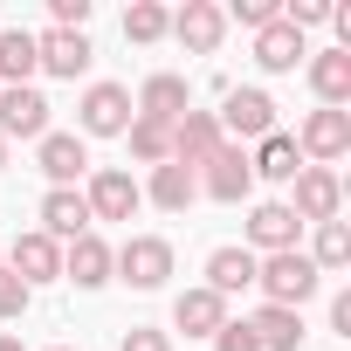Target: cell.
<instances>
[{"instance_id":"32","label":"cell","mask_w":351,"mask_h":351,"mask_svg":"<svg viewBox=\"0 0 351 351\" xmlns=\"http://www.w3.org/2000/svg\"><path fill=\"white\" fill-rule=\"evenodd\" d=\"M214 351H262V344H255V330H248V317H228V324L214 330Z\"/></svg>"},{"instance_id":"15","label":"cell","mask_w":351,"mask_h":351,"mask_svg":"<svg viewBox=\"0 0 351 351\" xmlns=\"http://www.w3.org/2000/svg\"><path fill=\"white\" fill-rule=\"evenodd\" d=\"M296 234H303V221L289 214V200H262L248 214V255H282V248H296Z\"/></svg>"},{"instance_id":"31","label":"cell","mask_w":351,"mask_h":351,"mask_svg":"<svg viewBox=\"0 0 351 351\" xmlns=\"http://www.w3.org/2000/svg\"><path fill=\"white\" fill-rule=\"evenodd\" d=\"M221 14H234L241 28H269V21L282 14V0H234V8H221Z\"/></svg>"},{"instance_id":"4","label":"cell","mask_w":351,"mask_h":351,"mask_svg":"<svg viewBox=\"0 0 351 351\" xmlns=\"http://www.w3.org/2000/svg\"><path fill=\"white\" fill-rule=\"evenodd\" d=\"M131 90L124 83H90L83 90V104H76V124H83V138H124L131 131Z\"/></svg>"},{"instance_id":"9","label":"cell","mask_w":351,"mask_h":351,"mask_svg":"<svg viewBox=\"0 0 351 351\" xmlns=\"http://www.w3.org/2000/svg\"><path fill=\"white\" fill-rule=\"evenodd\" d=\"M200 193L221 200V207H241V200L255 193V172H248V152H241V145H221V152L200 165Z\"/></svg>"},{"instance_id":"38","label":"cell","mask_w":351,"mask_h":351,"mask_svg":"<svg viewBox=\"0 0 351 351\" xmlns=\"http://www.w3.org/2000/svg\"><path fill=\"white\" fill-rule=\"evenodd\" d=\"M56 351H69V344H56Z\"/></svg>"},{"instance_id":"21","label":"cell","mask_w":351,"mask_h":351,"mask_svg":"<svg viewBox=\"0 0 351 351\" xmlns=\"http://www.w3.org/2000/svg\"><path fill=\"white\" fill-rule=\"evenodd\" d=\"M152 207H165V214H186L193 207V193H200V172H186V165H152V186H138Z\"/></svg>"},{"instance_id":"26","label":"cell","mask_w":351,"mask_h":351,"mask_svg":"<svg viewBox=\"0 0 351 351\" xmlns=\"http://www.w3.org/2000/svg\"><path fill=\"white\" fill-rule=\"evenodd\" d=\"M35 76V28H0V90Z\"/></svg>"},{"instance_id":"2","label":"cell","mask_w":351,"mask_h":351,"mask_svg":"<svg viewBox=\"0 0 351 351\" xmlns=\"http://www.w3.org/2000/svg\"><path fill=\"white\" fill-rule=\"evenodd\" d=\"M110 276L131 282V289H165V276H172V241L131 234L124 248H110Z\"/></svg>"},{"instance_id":"1","label":"cell","mask_w":351,"mask_h":351,"mask_svg":"<svg viewBox=\"0 0 351 351\" xmlns=\"http://www.w3.org/2000/svg\"><path fill=\"white\" fill-rule=\"evenodd\" d=\"M255 289H262V303L303 310V303L324 289V276L310 269V255H303V248H282V255H255Z\"/></svg>"},{"instance_id":"10","label":"cell","mask_w":351,"mask_h":351,"mask_svg":"<svg viewBox=\"0 0 351 351\" xmlns=\"http://www.w3.org/2000/svg\"><path fill=\"white\" fill-rule=\"evenodd\" d=\"M131 110H138L145 124H165V131H172V124L193 110V83L172 76V69H158V76H145V90L131 97Z\"/></svg>"},{"instance_id":"37","label":"cell","mask_w":351,"mask_h":351,"mask_svg":"<svg viewBox=\"0 0 351 351\" xmlns=\"http://www.w3.org/2000/svg\"><path fill=\"white\" fill-rule=\"evenodd\" d=\"M0 172H8V138H0Z\"/></svg>"},{"instance_id":"8","label":"cell","mask_w":351,"mask_h":351,"mask_svg":"<svg viewBox=\"0 0 351 351\" xmlns=\"http://www.w3.org/2000/svg\"><path fill=\"white\" fill-rule=\"evenodd\" d=\"M90 56H97V49H90L83 28H42V35H35V69H42V76L76 83V76L90 69Z\"/></svg>"},{"instance_id":"18","label":"cell","mask_w":351,"mask_h":351,"mask_svg":"<svg viewBox=\"0 0 351 351\" xmlns=\"http://www.w3.org/2000/svg\"><path fill=\"white\" fill-rule=\"evenodd\" d=\"M255 62H262L269 76H289L296 62H310V42H303V35H296L282 14H276L269 28H255Z\"/></svg>"},{"instance_id":"20","label":"cell","mask_w":351,"mask_h":351,"mask_svg":"<svg viewBox=\"0 0 351 351\" xmlns=\"http://www.w3.org/2000/svg\"><path fill=\"white\" fill-rule=\"evenodd\" d=\"M248 172H255V180H276V186H289L296 172H303V152H296V138H289V131H269V138L248 152Z\"/></svg>"},{"instance_id":"14","label":"cell","mask_w":351,"mask_h":351,"mask_svg":"<svg viewBox=\"0 0 351 351\" xmlns=\"http://www.w3.org/2000/svg\"><path fill=\"white\" fill-rule=\"evenodd\" d=\"M35 165H42L49 186H76L83 172H90V145H83L76 131H49V138L35 145Z\"/></svg>"},{"instance_id":"17","label":"cell","mask_w":351,"mask_h":351,"mask_svg":"<svg viewBox=\"0 0 351 351\" xmlns=\"http://www.w3.org/2000/svg\"><path fill=\"white\" fill-rule=\"evenodd\" d=\"M62 282H76V289H104V282H110V241H104L97 228L62 248Z\"/></svg>"},{"instance_id":"7","label":"cell","mask_w":351,"mask_h":351,"mask_svg":"<svg viewBox=\"0 0 351 351\" xmlns=\"http://www.w3.org/2000/svg\"><path fill=\"white\" fill-rule=\"evenodd\" d=\"M296 152H303V165H337L344 152H351V110H310L303 117V131H296Z\"/></svg>"},{"instance_id":"34","label":"cell","mask_w":351,"mask_h":351,"mask_svg":"<svg viewBox=\"0 0 351 351\" xmlns=\"http://www.w3.org/2000/svg\"><path fill=\"white\" fill-rule=\"evenodd\" d=\"M90 21V0H49V28H83Z\"/></svg>"},{"instance_id":"25","label":"cell","mask_w":351,"mask_h":351,"mask_svg":"<svg viewBox=\"0 0 351 351\" xmlns=\"http://www.w3.org/2000/svg\"><path fill=\"white\" fill-rule=\"evenodd\" d=\"M207 289L228 303V296H241V289H255V255L248 248H214L207 255Z\"/></svg>"},{"instance_id":"23","label":"cell","mask_w":351,"mask_h":351,"mask_svg":"<svg viewBox=\"0 0 351 351\" xmlns=\"http://www.w3.org/2000/svg\"><path fill=\"white\" fill-rule=\"evenodd\" d=\"M310 90H317L324 110H344V104H351V56H344V49L310 56Z\"/></svg>"},{"instance_id":"12","label":"cell","mask_w":351,"mask_h":351,"mask_svg":"<svg viewBox=\"0 0 351 351\" xmlns=\"http://www.w3.org/2000/svg\"><path fill=\"white\" fill-rule=\"evenodd\" d=\"M0 262H8V276H21L28 289H35V282H62V248H56L42 228H35V234H14V248L0 255Z\"/></svg>"},{"instance_id":"30","label":"cell","mask_w":351,"mask_h":351,"mask_svg":"<svg viewBox=\"0 0 351 351\" xmlns=\"http://www.w3.org/2000/svg\"><path fill=\"white\" fill-rule=\"evenodd\" d=\"M28 303H35V289H28L21 276L0 269V324H21V317H28Z\"/></svg>"},{"instance_id":"19","label":"cell","mask_w":351,"mask_h":351,"mask_svg":"<svg viewBox=\"0 0 351 351\" xmlns=\"http://www.w3.org/2000/svg\"><path fill=\"white\" fill-rule=\"evenodd\" d=\"M172 35H180L193 56H214V49H221V35H228V14L214 8V0H186V8L172 14Z\"/></svg>"},{"instance_id":"29","label":"cell","mask_w":351,"mask_h":351,"mask_svg":"<svg viewBox=\"0 0 351 351\" xmlns=\"http://www.w3.org/2000/svg\"><path fill=\"white\" fill-rule=\"evenodd\" d=\"M124 138H131V158H138V165H165V158H172V131H165V124L131 117V131H124Z\"/></svg>"},{"instance_id":"16","label":"cell","mask_w":351,"mask_h":351,"mask_svg":"<svg viewBox=\"0 0 351 351\" xmlns=\"http://www.w3.org/2000/svg\"><path fill=\"white\" fill-rule=\"evenodd\" d=\"M42 234H49L56 248H69L76 234H90V207H83L76 186H49V193H42Z\"/></svg>"},{"instance_id":"3","label":"cell","mask_w":351,"mask_h":351,"mask_svg":"<svg viewBox=\"0 0 351 351\" xmlns=\"http://www.w3.org/2000/svg\"><path fill=\"white\" fill-rule=\"evenodd\" d=\"M83 207H90V221H131V214L145 207V193H138V180H131L124 165H90Z\"/></svg>"},{"instance_id":"22","label":"cell","mask_w":351,"mask_h":351,"mask_svg":"<svg viewBox=\"0 0 351 351\" xmlns=\"http://www.w3.org/2000/svg\"><path fill=\"white\" fill-rule=\"evenodd\" d=\"M221 324H228V303H221L207 282H200V289H186L180 303H172V330H186V337H214Z\"/></svg>"},{"instance_id":"27","label":"cell","mask_w":351,"mask_h":351,"mask_svg":"<svg viewBox=\"0 0 351 351\" xmlns=\"http://www.w3.org/2000/svg\"><path fill=\"white\" fill-rule=\"evenodd\" d=\"M165 35H172V14L158 8V0H131V14H124V42L152 49V42H165Z\"/></svg>"},{"instance_id":"33","label":"cell","mask_w":351,"mask_h":351,"mask_svg":"<svg viewBox=\"0 0 351 351\" xmlns=\"http://www.w3.org/2000/svg\"><path fill=\"white\" fill-rule=\"evenodd\" d=\"M117 351H172V330H152V324H131Z\"/></svg>"},{"instance_id":"11","label":"cell","mask_w":351,"mask_h":351,"mask_svg":"<svg viewBox=\"0 0 351 351\" xmlns=\"http://www.w3.org/2000/svg\"><path fill=\"white\" fill-rule=\"evenodd\" d=\"M0 138H49V97L35 90V83H8V90H0Z\"/></svg>"},{"instance_id":"35","label":"cell","mask_w":351,"mask_h":351,"mask_svg":"<svg viewBox=\"0 0 351 351\" xmlns=\"http://www.w3.org/2000/svg\"><path fill=\"white\" fill-rule=\"evenodd\" d=\"M330 330H337V337H351V289H344V296H330Z\"/></svg>"},{"instance_id":"24","label":"cell","mask_w":351,"mask_h":351,"mask_svg":"<svg viewBox=\"0 0 351 351\" xmlns=\"http://www.w3.org/2000/svg\"><path fill=\"white\" fill-rule=\"evenodd\" d=\"M248 330H255V344L262 351H296L310 330H303V310H282V303H262L255 317H248Z\"/></svg>"},{"instance_id":"28","label":"cell","mask_w":351,"mask_h":351,"mask_svg":"<svg viewBox=\"0 0 351 351\" xmlns=\"http://www.w3.org/2000/svg\"><path fill=\"white\" fill-rule=\"evenodd\" d=\"M344 262H351V228H344V221H324L317 241H310V269L330 276V269H344Z\"/></svg>"},{"instance_id":"36","label":"cell","mask_w":351,"mask_h":351,"mask_svg":"<svg viewBox=\"0 0 351 351\" xmlns=\"http://www.w3.org/2000/svg\"><path fill=\"white\" fill-rule=\"evenodd\" d=\"M0 351H28V344H21V337H8V330H0Z\"/></svg>"},{"instance_id":"6","label":"cell","mask_w":351,"mask_h":351,"mask_svg":"<svg viewBox=\"0 0 351 351\" xmlns=\"http://www.w3.org/2000/svg\"><path fill=\"white\" fill-rule=\"evenodd\" d=\"M289 186H296V200H289V214H296V221L324 228V221H337V214H344V180H337L330 165H303Z\"/></svg>"},{"instance_id":"13","label":"cell","mask_w":351,"mask_h":351,"mask_svg":"<svg viewBox=\"0 0 351 351\" xmlns=\"http://www.w3.org/2000/svg\"><path fill=\"white\" fill-rule=\"evenodd\" d=\"M221 145H228V138H221L214 110H186L180 124H172V165H186V172H200V165H207Z\"/></svg>"},{"instance_id":"39","label":"cell","mask_w":351,"mask_h":351,"mask_svg":"<svg viewBox=\"0 0 351 351\" xmlns=\"http://www.w3.org/2000/svg\"><path fill=\"white\" fill-rule=\"evenodd\" d=\"M0 269H8V262H0Z\"/></svg>"},{"instance_id":"5","label":"cell","mask_w":351,"mask_h":351,"mask_svg":"<svg viewBox=\"0 0 351 351\" xmlns=\"http://www.w3.org/2000/svg\"><path fill=\"white\" fill-rule=\"evenodd\" d=\"M214 124H221L228 145H234V138H255V145H262V138L276 131V97H269V90H228L221 110H214Z\"/></svg>"}]
</instances>
